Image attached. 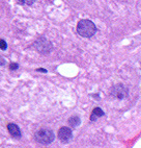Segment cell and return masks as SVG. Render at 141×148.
<instances>
[{
  "label": "cell",
  "instance_id": "13",
  "mask_svg": "<svg viewBox=\"0 0 141 148\" xmlns=\"http://www.w3.org/2000/svg\"><path fill=\"white\" fill-rule=\"evenodd\" d=\"M37 71H41V72H44V73H46V72H47V70H46V69H37Z\"/></svg>",
  "mask_w": 141,
  "mask_h": 148
},
{
  "label": "cell",
  "instance_id": "8",
  "mask_svg": "<svg viewBox=\"0 0 141 148\" xmlns=\"http://www.w3.org/2000/svg\"><path fill=\"white\" fill-rule=\"evenodd\" d=\"M80 122H81V120H80V118H79L78 116H73L68 119V123H70V126H73V127L78 126V125L80 124Z\"/></svg>",
  "mask_w": 141,
  "mask_h": 148
},
{
  "label": "cell",
  "instance_id": "10",
  "mask_svg": "<svg viewBox=\"0 0 141 148\" xmlns=\"http://www.w3.org/2000/svg\"><path fill=\"white\" fill-rule=\"evenodd\" d=\"M6 47H7L6 42L3 40V39H1V40H0V49H1V50H5Z\"/></svg>",
  "mask_w": 141,
  "mask_h": 148
},
{
  "label": "cell",
  "instance_id": "11",
  "mask_svg": "<svg viewBox=\"0 0 141 148\" xmlns=\"http://www.w3.org/2000/svg\"><path fill=\"white\" fill-rule=\"evenodd\" d=\"M18 67H19V65L17 63H12L11 65H9V69H11V70H17Z\"/></svg>",
  "mask_w": 141,
  "mask_h": 148
},
{
  "label": "cell",
  "instance_id": "2",
  "mask_svg": "<svg viewBox=\"0 0 141 148\" xmlns=\"http://www.w3.org/2000/svg\"><path fill=\"white\" fill-rule=\"evenodd\" d=\"M35 140L37 141L41 144H50L52 143L54 140V134L51 130H48V128H42V130H39L35 132Z\"/></svg>",
  "mask_w": 141,
  "mask_h": 148
},
{
  "label": "cell",
  "instance_id": "3",
  "mask_svg": "<svg viewBox=\"0 0 141 148\" xmlns=\"http://www.w3.org/2000/svg\"><path fill=\"white\" fill-rule=\"evenodd\" d=\"M34 48H35V50L39 51V53H42V54H48V53L51 52L52 50V44L50 41H48L47 39H45V38H39L37 39L33 44Z\"/></svg>",
  "mask_w": 141,
  "mask_h": 148
},
{
  "label": "cell",
  "instance_id": "7",
  "mask_svg": "<svg viewBox=\"0 0 141 148\" xmlns=\"http://www.w3.org/2000/svg\"><path fill=\"white\" fill-rule=\"evenodd\" d=\"M102 116H104V112L100 108H94V111H92V114H90V120H92V121H96L98 118H100V117H102Z\"/></svg>",
  "mask_w": 141,
  "mask_h": 148
},
{
  "label": "cell",
  "instance_id": "4",
  "mask_svg": "<svg viewBox=\"0 0 141 148\" xmlns=\"http://www.w3.org/2000/svg\"><path fill=\"white\" fill-rule=\"evenodd\" d=\"M111 94L113 96H115V97L119 98V99H123V98L127 97V95H128V89L121 84H118V85L112 87Z\"/></svg>",
  "mask_w": 141,
  "mask_h": 148
},
{
  "label": "cell",
  "instance_id": "5",
  "mask_svg": "<svg viewBox=\"0 0 141 148\" xmlns=\"http://www.w3.org/2000/svg\"><path fill=\"white\" fill-rule=\"evenodd\" d=\"M58 138H59V140L61 141V142L68 143L72 140V138H73V132H72L70 128L63 126L58 130Z\"/></svg>",
  "mask_w": 141,
  "mask_h": 148
},
{
  "label": "cell",
  "instance_id": "12",
  "mask_svg": "<svg viewBox=\"0 0 141 148\" xmlns=\"http://www.w3.org/2000/svg\"><path fill=\"white\" fill-rule=\"evenodd\" d=\"M4 64H5V61H4V58L0 56V66H2V65H4Z\"/></svg>",
  "mask_w": 141,
  "mask_h": 148
},
{
  "label": "cell",
  "instance_id": "6",
  "mask_svg": "<svg viewBox=\"0 0 141 148\" xmlns=\"http://www.w3.org/2000/svg\"><path fill=\"white\" fill-rule=\"evenodd\" d=\"M7 130H8V132H9V135H11L12 137L16 138V139L21 138V136H22L21 130L19 128L18 125L14 124V123H9V124H7Z\"/></svg>",
  "mask_w": 141,
  "mask_h": 148
},
{
  "label": "cell",
  "instance_id": "1",
  "mask_svg": "<svg viewBox=\"0 0 141 148\" xmlns=\"http://www.w3.org/2000/svg\"><path fill=\"white\" fill-rule=\"evenodd\" d=\"M77 32L83 38H92L97 32V26L90 20L83 19L77 24Z\"/></svg>",
  "mask_w": 141,
  "mask_h": 148
},
{
  "label": "cell",
  "instance_id": "9",
  "mask_svg": "<svg viewBox=\"0 0 141 148\" xmlns=\"http://www.w3.org/2000/svg\"><path fill=\"white\" fill-rule=\"evenodd\" d=\"M17 1L23 5H32L35 2V0H17Z\"/></svg>",
  "mask_w": 141,
  "mask_h": 148
}]
</instances>
